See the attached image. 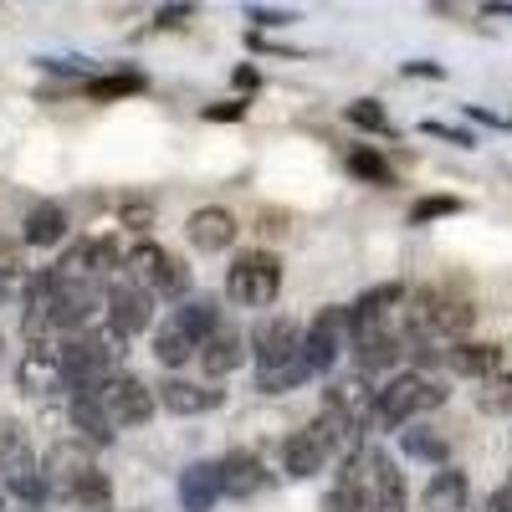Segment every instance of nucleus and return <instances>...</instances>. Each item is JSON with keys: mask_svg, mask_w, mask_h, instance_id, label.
I'll return each instance as SVG.
<instances>
[{"mask_svg": "<svg viewBox=\"0 0 512 512\" xmlns=\"http://www.w3.org/2000/svg\"><path fill=\"white\" fill-rule=\"evenodd\" d=\"M333 492L349 502V512H405V477L374 446L344 456V477H338Z\"/></svg>", "mask_w": 512, "mask_h": 512, "instance_id": "nucleus-1", "label": "nucleus"}, {"mask_svg": "<svg viewBox=\"0 0 512 512\" xmlns=\"http://www.w3.org/2000/svg\"><path fill=\"white\" fill-rule=\"evenodd\" d=\"M472 308L461 303V297H446L436 287H425L410 297V308H405V333H410V344L420 349H436V344H461V333L472 328Z\"/></svg>", "mask_w": 512, "mask_h": 512, "instance_id": "nucleus-2", "label": "nucleus"}, {"mask_svg": "<svg viewBox=\"0 0 512 512\" xmlns=\"http://www.w3.org/2000/svg\"><path fill=\"white\" fill-rule=\"evenodd\" d=\"M436 405H446L441 379L410 369V374H395L384 390H374V425L379 431H400V425H410L415 415L436 410Z\"/></svg>", "mask_w": 512, "mask_h": 512, "instance_id": "nucleus-3", "label": "nucleus"}, {"mask_svg": "<svg viewBox=\"0 0 512 512\" xmlns=\"http://www.w3.org/2000/svg\"><path fill=\"white\" fill-rule=\"evenodd\" d=\"M282 292V262L272 251H241L226 272V297L236 308H267Z\"/></svg>", "mask_w": 512, "mask_h": 512, "instance_id": "nucleus-4", "label": "nucleus"}, {"mask_svg": "<svg viewBox=\"0 0 512 512\" xmlns=\"http://www.w3.org/2000/svg\"><path fill=\"white\" fill-rule=\"evenodd\" d=\"M128 272L144 282L149 297H185L190 292V267L164 246H134L128 251Z\"/></svg>", "mask_w": 512, "mask_h": 512, "instance_id": "nucleus-5", "label": "nucleus"}, {"mask_svg": "<svg viewBox=\"0 0 512 512\" xmlns=\"http://www.w3.org/2000/svg\"><path fill=\"white\" fill-rule=\"evenodd\" d=\"M98 400H103V410L113 420V431H118V425H139V420L154 415V390L144 379H134V374H113L98 390Z\"/></svg>", "mask_w": 512, "mask_h": 512, "instance_id": "nucleus-6", "label": "nucleus"}, {"mask_svg": "<svg viewBox=\"0 0 512 512\" xmlns=\"http://www.w3.org/2000/svg\"><path fill=\"white\" fill-rule=\"evenodd\" d=\"M344 338H354V333H349V308H323V313L313 318L308 338H303V359H308V369H313V374L333 369L338 349H344Z\"/></svg>", "mask_w": 512, "mask_h": 512, "instance_id": "nucleus-7", "label": "nucleus"}, {"mask_svg": "<svg viewBox=\"0 0 512 512\" xmlns=\"http://www.w3.org/2000/svg\"><path fill=\"white\" fill-rule=\"evenodd\" d=\"M251 344H256V364H262V374L287 369V364L303 359V333H297L292 318H267L262 328L251 333Z\"/></svg>", "mask_w": 512, "mask_h": 512, "instance_id": "nucleus-8", "label": "nucleus"}, {"mask_svg": "<svg viewBox=\"0 0 512 512\" xmlns=\"http://www.w3.org/2000/svg\"><path fill=\"white\" fill-rule=\"evenodd\" d=\"M93 472V446L88 441H62L47 451V461H41V482H47V492H72L82 477Z\"/></svg>", "mask_w": 512, "mask_h": 512, "instance_id": "nucleus-9", "label": "nucleus"}, {"mask_svg": "<svg viewBox=\"0 0 512 512\" xmlns=\"http://www.w3.org/2000/svg\"><path fill=\"white\" fill-rule=\"evenodd\" d=\"M328 456H333V436L323 431L318 420L308 425V431L287 436V446H282V466H287V477H318L323 466H328Z\"/></svg>", "mask_w": 512, "mask_h": 512, "instance_id": "nucleus-10", "label": "nucleus"}, {"mask_svg": "<svg viewBox=\"0 0 512 512\" xmlns=\"http://www.w3.org/2000/svg\"><path fill=\"white\" fill-rule=\"evenodd\" d=\"M103 308H108V328H113L118 338H128V333H144V328H149L154 297H149L144 287H113V292L103 297Z\"/></svg>", "mask_w": 512, "mask_h": 512, "instance_id": "nucleus-11", "label": "nucleus"}, {"mask_svg": "<svg viewBox=\"0 0 512 512\" xmlns=\"http://www.w3.org/2000/svg\"><path fill=\"white\" fill-rule=\"evenodd\" d=\"M226 492H221V461H195L190 472L180 477V502L185 512H210Z\"/></svg>", "mask_w": 512, "mask_h": 512, "instance_id": "nucleus-12", "label": "nucleus"}, {"mask_svg": "<svg viewBox=\"0 0 512 512\" xmlns=\"http://www.w3.org/2000/svg\"><path fill=\"white\" fill-rule=\"evenodd\" d=\"M185 231H190L195 251H226L236 241V216H231V210H221V205H205V210H195V216H190Z\"/></svg>", "mask_w": 512, "mask_h": 512, "instance_id": "nucleus-13", "label": "nucleus"}, {"mask_svg": "<svg viewBox=\"0 0 512 512\" xmlns=\"http://www.w3.org/2000/svg\"><path fill=\"white\" fill-rule=\"evenodd\" d=\"M262 487H267V466L256 461L251 451H231L221 461V492L226 497H256Z\"/></svg>", "mask_w": 512, "mask_h": 512, "instance_id": "nucleus-14", "label": "nucleus"}, {"mask_svg": "<svg viewBox=\"0 0 512 512\" xmlns=\"http://www.w3.org/2000/svg\"><path fill=\"white\" fill-rule=\"evenodd\" d=\"M195 359H200V369H205L210 379H221V374H231V369L246 359V338L231 333V328H216V333H210L205 344H200Z\"/></svg>", "mask_w": 512, "mask_h": 512, "instance_id": "nucleus-15", "label": "nucleus"}, {"mask_svg": "<svg viewBox=\"0 0 512 512\" xmlns=\"http://www.w3.org/2000/svg\"><path fill=\"white\" fill-rule=\"evenodd\" d=\"M72 425L88 436V446H108L113 441V420H108L98 390H72Z\"/></svg>", "mask_w": 512, "mask_h": 512, "instance_id": "nucleus-16", "label": "nucleus"}, {"mask_svg": "<svg viewBox=\"0 0 512 512\" xmlns=\"http://www.w3.org/2000/svg\"><path fill=\"white\" fill-rule=\"evenodd\" d=\"M159 400H164V410H175V415H205V410L221 405V390L190 384V379H169V384H159Z\"/></svg>", "mask_w": 512, "mask_h": 512, "instance_id": "nucleus-17", "label": "nucleus"}, {"mask_svg": "<svg viewBox=\"0 0 512 512\" xmlns=\"http://www.w3.org/2000/svg\"><path fill=\"white\" fill-rule=\"evenodd\" d=\"M466 497H472V487H466V477L456 472V466H441V472L431 477V487H425V512H466Z\"/></svg>", "mask_w": 512, "mask_h": 512, "instance_id": "nucleus-18", "label": "nucleus"}, {"mask_svg": "<svg viewBox=\"0 0 512 512\" xmlns=\"http://www.w3.org/2000/svg\"><path fill=\"white\" fill-rule=\"evenodd\" d=\"M405 303V287L400 282H384V287H369L359 303L349 308V328H364V323H384L395 308Z\"/></svg>", "mask_w": 512, "mask_h": 512, "instance_id": "nucleus-19", "label": "nucleus"}, {"mask_svg": "<svg viewBox=\"0 0 512 512\" xmlns=\"http://www.w3.org/2000/svg\"><path fill=\"white\" fill-rule=\"evenodd\" d=\"M446 364L466 379H492L502 369V349L497 344H456V349H446Z\"/></svg>", "mask_w": 512, "mask_h": 512, "instance_id": "nucleus-20", "label": "nucleus"}, {"mask_svg": "<svg viewBox=\"0 0 512 512\" xmlns=\"http://www.w3.org/2000/svg\"><path fill=\"white\" fill-rule=\"evenodd\" d=\"M21 390L26 395H52V390H67V374H62V359H52V354H26V364H21Z\"/></svg>", "mask_w": 512, "mask_h": 512, "instance_id": "nucleus-21", "label": "nucleus"}, {"mask_svg": "<svg viewBox=\"0 0 512 512\" xmlns=\"http://www.w3.org/2000/svg\"><path fill=\"white\" fill-rule=\"evenodd\" d=\"M31 472H36V461H31L26 436L16 431V425H0V477H6V487L21 482V477H31Z\"/></svg>", "mask_w": 512, "mask_h": 512, "instance_id": "nucleus-22", "label": "nucleus"}, {"mask_svg": "<svg viewBox=\"0 0 512 512\" xmlns=\"http://www.w3.org/2000/svg\"><path fill=\"white\" fill-rule=\"evenodd\" d=\"M154 354H159V364H169V369H180V364H190L195 354H200V344H195V338L175 323V318H169L159 333H154Z\"/></svg>", "mask_w": 512, "mask_h": 512, "instance_id": "nucleus-23", "label": "nucleus"}, {"mask_svg": "<svg viewBox=\"0 0 512 512\" xmlns=\"http://www.w3.org/2000/svg\"><path fill=\"white\" fill-rule=\"evenodd\" d=\"M62 236H67V210L62 205L47 200V205H36L31 216H26V241L31 246H57Z\"/></svg>", "mask_w": 512, "mask_h": 512, "instance_id": "nucleus-24", "label": "nucleus"}, {"mask_svg": "<svg viewBox=\"0 0 512 512\" xmlns=\"http://www.w3.org/2000/svg\"><path fill=\"white\" fill-rule=\"evenodd\" d=\"M67 502H72V507H82V512H113V482L93 466V472L67 492Z\"/></svg>", "mask_w": 512, "mask_h": 512, "instance_id": "nucleus-25", "label": "nucleus"}, {"mask_svg": "<svg viewBox=\"0 0 512 512\" xmlns=\"http://www.w3.org/2000/svg\"><path fill=\"white\" fill-rule=\"evenodd\" d=\"M400 446H405V456H415V461H431V466H441L446 456H451V446L436 436V431H400Z\"/></svg>", "mask_w": 512, "mask_h": 512, "instance_id": "nucleus-26", "label": "nucleus"}, {"mask_svg": "<svg viewBox=\"0 0 512 512\" xmlns=\"http://www.w3.org/2000/svg\"><path fill=\"white\" fill-rule=\"evenodd\" d=\"M175 323L195 338V344H205V338L216 333V303H205V297H195V303H185V308L175 313Z\"/></svg>", "mask_w": 512, "mask_h": 512, "instance_id": "nucleus-27", "label": "nucleus"}, {"mask_svg": "<svg viewBox=\"0 0 512 512\" xmlns=\"http://www.w3.org/2000/svg\"><path fill=\"white\" fill-rule=\"evenodd\" d=\"M349 175H359V180H369V185H395V169L384 164L374 149H354V154H349Z\"/></svg>", "mask_w": 512, "mask_h": 512, "instance_id": "nucleus-28", "label": "nucleus"}, {"mask_svg": "<svg viewBox=\"0 0 512 512\" xmlns=\"http://www.w3.org/2000/svg\"><path fill=\"white\" fill-rule=\"evenodd\" d=\"M128 93H144V77L139 72H118V77H98L88 82V98L108 103V98H128Z\"/></svg>", "mask_w": 512, "mask_h": 512, "instance_id": "nucleus-29", "label": "nucleus"}, {"mask_svg": "<svg viewBox=\"0 0 512 512\" xmlns=\"http://www.w3.org/2000/svg\"><path fill=\"white\" fill-rule=\"evenodd\" d=\"M354 128H369V134H395V123H390V113H384L374 98H359V103H349V113H344Z\"/></svg>", "mask_w": 512, "mask_h": 512, "instance_id": "nucleus-30", "label": "nucleus"}, {"mask_svg": "<svg viewBox=\"0 0 512 512\" xmlns=\"http://www.w3.org/2000/svg\"><path fill=\"white\" fill-rule=\"evenodd\" d=\"M313 369H308V359H297V364H287V369H272V374H256V390L262 395H282V390H292V384H303Z\"/></svg>", "mask_w": 512, "mask_h": 512, "instance_id": "nucleus-31", "label": "nucleus"}, {"mask_svg": "<svg viewBox=\"0 0 512 512\" xmlns=\"http://www.w3.org/2000/svg\"><path fill=\"white\" fill-rule=\"evenodd\" d=\"M477 405H482L487 415H502V410H512V374H492V379H487V390L477 395Z\"/></svg>", "mask_w": 512, "mask_h": 512, "instance_id": "nucleus-32", "label": "nucleus"}, {"mask_svg": "<svg viewBox=\"0 0 512 512\" xmlns=\"http://www.w3.org/2000/svg\"><path fill=\"white\" fill-rule=\"evenodd\" d=\"M456 210H461V200H456V195H425V200H415L410 221H415V226H425V221H436V216H456Z\"/></svg>", "mask_w": 512, "mask_h": 512, "instance_id": "nucleus-33", "label": "nucleus"}, {"mask_svg": "<svg viewBox=\"0 0 512 512\" xmlns=\"http://www.w3.org/2000/svg\"><path fill=\"white\" fill-rule=\"evenodd\" d=\"M118 221H123L128 231H149V226H154V205H149V200H123Z\"/></svg>", "mask_w": 512, "mask_h": 512, "instance_id": "nucleus-34", "label": "nucleus"}, {"mask_svg": "<svg viewBox=\"0 0 512 512\" xmlns=\"http://www.w3.org/2000/svg\"><path fill=\"white\" fill-rule=\"evenodd\" d=\"M425 134H436V139H446V144H472V134H466V128H446V123H425Z\"/></svg>", "mask_w": 512, "mask_h": 512, "instance_id": "nucleus-35", "label": "nucleus"}, {"mask_svg": "<svg viewBox=\"0 0 512 512\" xmlns=\"http://www.w3.org/2000/svg\"><path fill=\"white\" fill-rule=\"evenodd\" d=\"M246 113V103L236 98V103H216V108H205V118H216V123H226V118H241Z\"/></svg>", "mask_w": 512, "mask_h": 512, "instance_id": "nucleus-36", "label": "nucleus"}, {"mask_svg": "<svg viewBox=\"0 0 512 512\" xmlns=\"http://www.w3.org/2000/svg\"><path fill=\"white\" fill-rule=\"evenodd\" d=\"M190 16H195L190 6H169V11H159V16H154V26H180V21H190Z\"/></svg>", "mask_w": 512, "mask_h": 512, "instance_id": "nucleus-37", "label": "nucleus"}, {"mask_svg": "<svg viewBox=\"0 0 512 512\" xmlns=\"http://www.w3.org/2000/svg\"><path fill=\"white\" fill-rule=\"evenodd\" d=\"M487 512H512V482L492 492V502H487Z\"/></svg>", "mask_w": 512, "mask_h": 512, "instance_id": "nucleus-38", "label": "nucleus"}, {"mask_svg": "<svg viewBox=\"0 0 512 512\" xmlns=\"http://www.w3.org/2000/svg\"><path fill=\"white\" fill-rule=\"evenodd\" d=\"M251 16H256V21H262V26H282V21H292L287 11H251Z\"/></svg>", "mask_w": 512, "mask_h": 512, "instance_id": "nucleus-39", "label": "nucleus"}, {"mask_svg": "<svg viewBox=\"0 0 512 512\" xmlns=\"http://www.w3.org/2000/svg\"><path fill=\"white\" fill-rule=\"evenodd\" d=\"M405 72H410V77H441V67H431V62H410Z\"/></svg>", "mask_w": 512, "mask_h": 512, "instance_id": "nucleus-40", "label": "nucleus"}, {"mask_svg": "<svg viewBox=\"0 0 512 512\" xmlns=\"http://www.w3.org/2000/svg\"><path fill=\"white\" fill-rule=\"evenodd\" d=\"M487 16H512V6H487Z\"/></svg>", "mask_w": 512, "mask_h": 512, "instance_id": "nucleus-41", "label": "nucleus"}, {"mask_svg": "<svg viewBox=\"0 0 512 512\" xmlns=\"http://www.w3.org/2000/svg\"><path fill=\"white\" fill-rule=\"evenodd\" d=\"M0 507H6V497H0Z\"/></svg>", "mask_w": 512, "mask_h": 512, "instance_id": "nucleus-42", "label": "nucleus"}, {"mask_svg": "<svg viewBox=\"0 0 512 512\" xmlns=\"http://www.w3.org/2000/svg\"><path fill=\"white\" fill-rule=\"evenodd\" d=\"M26 512H31V507H26ZM36 512H41V507H36Z\"/></svg>", "mask_w": 512, "mask_h": 512, "instance_id": "nucleus-43", "label": "nucleus"}]
</instances>
